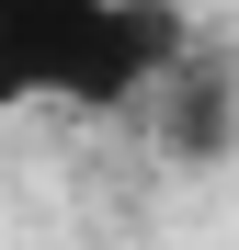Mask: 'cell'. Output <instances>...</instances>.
Instances as JSON below:
<instances>
[{
  "instance_id": "cell-1",
  "label": "cell",
  "mask_w": 239,
  "mask_h": 250,
  "mask_svg": "<svg viewBox=\"0 0 239 250\" xmlns=\"http://www.w3.org/2000/svg\"><path fill=\"white\" fill-rule=\"evenodd\" d=\"M171 57V0H0V114H137Z\"/></svg>"
},
{
  "instance_id": "cell-2",
  "label": "cell",
  "mask_w": 239,
  "mask_h": 250,
  "mask_svg": "<svg viewBox=\"0 0 239 250\" xmlns=\"http://www.w3.org/2000/svg\"><path fill=\"white\" fill-rule=\"evenodd\" d=\"M137 114L159 125V159H182V171H217V159L239 148V68L182 46V57L137 91Z\"/></svg>"
}]
</instances>
